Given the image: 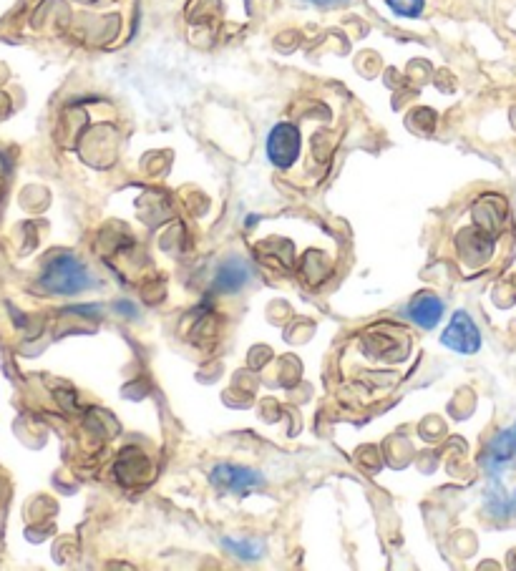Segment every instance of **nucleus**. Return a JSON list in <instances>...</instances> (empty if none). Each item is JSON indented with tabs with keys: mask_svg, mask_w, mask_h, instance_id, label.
Masks as SVG:
<instances>
[{
	"mask_svg": "<svg viewBox=\"0 0 516 571\" xmlns=\"http://www.w3.org/2000/svg\"><path fill=\"white\" fill-rule=\"evenodd\" d=\"M94 285V275L79 257L58 255L51 257L48 265L43 267L41 287L51 295H81V292L91 290Z\"/></svg>",
	"mask_w": 516,
	"mask_h": 571,
	"instance_id": "f257e3e1",
	"label": "nucleus"
},
{
	"mask_svg": "<svg viewBox=\"0 0 516 571\" xmlns=\"http://www.w3.org/2000/svg\"><path fill=\"white\" fill-rule=\"evenodd\" d=\"M209 481L219 491L235 496H247L265 486V476L260 471L247 466H235V463H219V466H214L212 473H209Z\"/></svg>",
	"mask_w": 516,
	"mask_h": 571,
	"instance_id": "f03ea898",
	"label": "nucleus"
},
{
	"mask_svg": "<svg viewBox=\"0 0 516 571\" xmlns=\"http://www.w3.org/2000/svg\"><path fill=\"white\" fill-rule=\"evenodd\" d=\"M300 149H303V139L295 124H287V121L277 124L267 136V156L277 169H290L300 159Z\"/></svg>",
	"mask_w": 516,
	"mask_h": 571,
	"instance_id": "7ed1b4c3",
	"label": "nucleus"
},
{
	"mask_svg": "<svg viewBox=\"0 0 516 571\" xmlns=\"http://www.w3.org/2000/svg\"><path fill=\"white\" fill-rule=\"evenodd\" d=\"M481 463H484V471L489 473L491 481H499L506 468L516 466V423L491 438Z\"/></svg>",
	"mask_w": 516,
	"mask_h": 571,
	"instance_id": "20e7f679",
	"label": "nucleus"
},
{
	"mask_svg": "<svg viewBox=\"0 0 516 571\" xmlns=\"http://www.w3.org/2000/svg\"><path fill=\"white\" fill-rule=\"evenodd\" d=\"M441 343H444L449 350H454V353H461V355L479 353L481 333H479V328H476V322L471 320L469 312L466 310L454 312L449 328H446L444 335H441Z\"/></svg>",
	"mask_w": 516,
	"mask_h": 571,
	"instance_id": "39448f33",
	"label": "nucleus"
},
{
	"mask_svg": "<svg viewBox=\"0 0 516 571\" xmlns=\"http://www.w3.org/2000/svg\"><path fill=\"white\" fill-rule=\"evenodd\" d=\"M406 315L411 317L416 325H421L423 330H433L444 315V302L438 300L431 292H423V295H416L406 307Z\"/></svg>",
	"mask_w": 516,
	"mask_h": 571,
	"instance_id": "423d86ee",
	"label": "nucleus"
},
{
	"mask_svg": "<svg viewBox=\"0 0 516 571\" xmlns=\"http://www.w3.org/2000/svg\"><path fill=\"white\" fill-rule=\"evenodd\" d=\"M252 270L245 260L240 257H232V260L222 262L214 277V290L219 292H237L240 287H245L250 282Z\"/></svg>",
	"mask_w": 516,
	"mask_h": 571,
	"instance_id": "0eeeda50",
	"label": "nucleus"
},
{
	"mask_svg": "<svg viewBox=\"0 0 516 571\" xmlns=\"http://www.w3.org/2000/svg\"><path fill=\"white\" fill-rule=\"evenodd\" d=\"M222 546H225L227 551H232L235 556H240V559H245V561L260 559V554H262V544L255 539H242V541L222 539Z\"/></svg>",
	"mask_w": 516,
	"mask_h": 571,
	"instance_id": "6e6552de",
	"label": "nucleus"
},
{
	"mask_svg": "<svg viewBox=\"0 0 516 571\" xmlns=\"http://www.w3.org/2000/svg\"><path fill=\"white\" fill-rule=\"evenodd\" d=\"M486 509H489L494 516H516V491L511 499L501 494V491H494V494H489Z\"/></svg>",
	"mask_w": 516,
	"mask_h": 571,
	"instance_id": "1a4fd4ad",
	"label": "nucleus"
},
{
	"mask_svg": "<svg viewBox=\"0 0 516 571\" xmlns=\"http://www.w3.org/2000/svg\"><path fill=\"white\" fill-rule=\"evenodd\" d=\"M386 3L401 18H418L423 11V0H386Z\"/></svg>",
	"mask_w": 516,
	"mask_h": 571,
	"instance_id": "9d476101",
	"label": "nucleus"
},
{
	"mask_svg": "<svg viewBox=\"0 0 516 571\" xmlns=\"http://www.w3.org/2000/svg\"><path fill=\"white\" fill-rule=\"evenodd\" d=\"M116 310L124 312L126 317H136V307L131 305V302H119V305H116Z\"/></svg>",
	"mask_w": 516,
	"mask_h": 571,
	"instance_id": "9b49d317",
	"label": "nucleus"
},
{
	"mask_svg": "<svg viewBox=\"0 0 516 571\" xmlns=\"http://www.w3.org/2000/svg\"><path fill=\"white\" fill-rule=\"evenodd\" d=\"M310 3L323 6V8H333V6H343V3H348V0H310Z\"/></svg>",
	"mask_w": 516,
	"mask_h": 571,
	"instance_id": "f8f14e48",
	"label": "nucleus"
}]
</instances>
